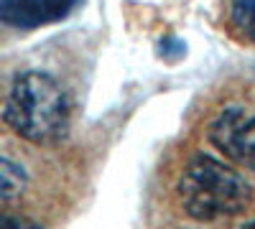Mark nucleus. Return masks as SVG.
Segmentation results:
<instances>
[{
    "label": "nucleus",
    "instance_id": "f257e3e1",
    "mask_svg": "<svg viewBox=\"0 0 255 229\" xmlns=\"http://www.w3.org/2000/svg\"><path fill=\"white\" fill-rule=\"evenodd\" d=\"M10 130L36 145H51L67 138L72 120L69 94L46 72H26L13 79L3 110Z\"/></svg>",
    "mask_w": 255,
    "mask_h": 229
},
{
    "label": "nucleus",
    "instance_id": "f03ea898",
    "mask_svg": "<svg viewBox=\"0 0 255 229\" xmlns=\"http://www.w3.org/2000/svg\"><path fill=\"white\" fill-rule=\"evenodd\" d=\"M179 196L189 217L212 222L245 212L253 199V189L227 163L207 153H197L181 173Z\"/></svg>",
    "mask_w": 255,
    "mask_h": 229
},
{
    "label": "nucleus",
    "instance_id": "7ed1b4c3",
    "mask_svg": "<svg viewBox=\"0 0 255 229\" xmlns=\"http://www.w3.org/2000/svg\"><path fill=\"white\" fill-rule=\"evenodd\" d=\"M209 140L225 158L255 173V117L243 110H225L212 122Z\"/></svg>",
    "mask_w": 255,
    "mask_h": 229
},
{
    "label": "nucleus",
    "instance_id": "20e7f679",
    "mask_svg": "<svg viewBox=\"0 0 255 229\" xmlns=\"http://www.w3.org/2000/svg\"><path fill=\"white\" fill-rule=\"evenodd\" d=\"M82 0H0V23L31 31L67 18Z\"/></svg>",
    "mask_w": 255,
    "mask_h": 229
},
{
    "label": "nucleus",
    "instance_id": "39448f33",
    "mask_svg": "<svg viewBox=\"0 0 255 229\" xmlns=\"http://www.w3.org/2000/svg\"><path fill=\"white\" fill-rule=\"evenodd\" d=\"M26 171L10 158H3L0 155V199H10V196H18L20 191L26 189Z\"/></svg>",
    "mask_w": 255,
    "mask_h": 229
},
{
    "label": "nucleus",
    "instance_id": "423d86ee",
    "mask_svg": "<svg viewBox=\"0 0 255 229\" xmlns=\"http://www.w3.org/2000/svg\"><path fill=\"white\" fill-rule=\"evenodd\" d=\"M232 23L240 36L255 44V0H232Z\"/></svg>",
    "mask_w": 255,
    "mask_h": 229
},
{
    "label": "nucleus",
    "instance_id": "0eeeda50",
    "mask_svg": "<svg viewBox=\"0 0 255 229\" xmlns=\"http://www.w3.org/2000/svg\"><path fill=\"white\" fill-rule=\"evenodd\" d=\"M158 54L174 61V59H179V56L186 54V46H184V41H181V38H176V36H166L161 44H158Z\"/></svg>",
    "mask_w": 255,
    "mask_h": 229
},
{
    "label": "nucleus",
    "instance_id": "6e6552de",
    "mask_svg": "<svg viewBox=\"0 0 255 229\" xmlns=\"http://www.w3.org/2000/svg\"><path fill=\"white\" fill-rule=\"evenodd\" d=\"M0 229H44L38 222L26 219V217H8L0 214Z\"/></svg>",
    "mask_w": 255,
    "mask_h": 229
},
{
    "label": "nucleus",
    "instance_id": "1a4fd4ad",
    "mask_svg": "<svg viewBox=\"0 0 255 229\" xmlns=\"http://www.w3.org/2000/svg\"><path fill=\"white\" fill-rule=\"evenodd\" d=\"M240 229H255V219H253V222H248V224H243Z\"/></svg>",
    "mask_w": 255,
    "mask_h": 229
}]
</instances>
